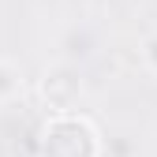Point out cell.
<instances>
[{"label": "cell", "instance_id": "6da1fadb", "mask_svg": "<svg viewBox=\"0 0 157 157\" xmlns=\"http://www.w3.org/2000/svg\"><path fill=\"white\" fill-rule=\"evenodd\" d=\"M41 157H97V139L82 120H52L41 131Z\"/></svg>", "mask_w": 157, "mask_h": 157}, {"label": "cell", "instance_id": "7a4b0ae2", "mask_svg": "<svg viewBox=\"0 0 157 157\" xmlns=\"http://www.w3.org/2000/svg\"><path fill=\"white\" fill-rule=\"evenodd\" d=\"M45 97H49V105L67 109L75 97H78V78H75L71 71H56V75H49V78H45Z\"/></svg>", "mask_w": 157, "mask_h": 157}, {"label": "cell", "instance_id": "3957f363", "mask_svg": "<svg viewBox=\"0 0 157 157\" xmlns=\"http://www.w3.org/2000/svg\"><path fill=\"white\" fill-rule=\"evenodd\" d=\"M11 86H15L11 71H4V67H0V94H11Z\"/></svg>", "mask_w": 157, "mask_h": 157}, {"label": "cell", "instance_id": "277c9868", "mask_svg": "<svg viewBox=\"0 0 157 157\" xmlns=\"http://www.w3.org/2000/svg\"><path fill=\"white\" fill-rule=\"evenodd\" d=\"M150 60L157 64V37H153V41H150Z\"/></svg>", "mask_w": 157, "mask_h": 157}]
</instances>
